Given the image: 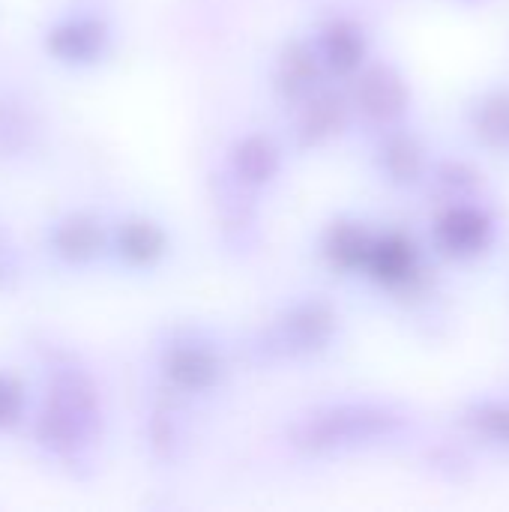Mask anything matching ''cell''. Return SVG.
<instances>
[{"label": "cell", "instance_id": "cell-4", "mask_svg": "<svg viewBox=\"0 0 509 512\" xmlns=\"http://www.w3.org/2000/svg\"><path fill=\"white\" fill-rule=\"evenodd\" d=\"M162 387L174 396H210L228 378L225 348L198 327L171 330L153 354Z\"/></svg>", "mask_w": 509, "mask_h": 512}, {"label": "cell", "instance_id": "cell-9", "mask_svg": "<svg viewBox=\"0 0 509 512\" xmlns=\"http://www.w3.org/2000/svg\"><path fill=\"white\" fill-rule=\"evenodd\" d=\"M354 108H351V96L321 84L312 96H306L300 105H294V147L297 150H318L330 141H336L339 135H345V129L351 126Z\"/></svg>", "mask_w": 509, "mask_h": 512}, {"label": "cell", "instance_id": "cell-8", "mask_svg": "<svg viewBox=\"0 0 509 512\" xmlns=\"http://www.w3.org/2000/svg\"><path fill=\"white\" fill-rule=\"evenodd\" d=\"M108 255L129 273H150L171 255V234L159 219L147 213H129L111 225Z\"/></svg>", "mask_w": 509, "mask_h": 512}, {"label": "cell", "instance_id": "cell-5", "mask_svg": "<svg viewBox=\"0 0 509 512\" xmlns=\"http://www.w3.org/2000/svg\"><path fill=\"white\" fill-rule=\"evenodd\" d=\"M45 54L69 69L99 66L114 48V27L102 12L72 9L54 18L42 33Z\"/></svg>", "mask_w": 509, "mask_h": 512}, {"label": "cell", "instance_id": "cell-15", "mask_svg": "<svg viewBox=\"0 0 509 512\" xmlns=\"http://www.w3.org/2000/svg\"><path fill=\"white\" fill-rule=\"evenodd\" d=\"M45 120L36 102L18 90H0V162L27 159L42 147Z\"/></svg>", "mask_w": 509, "mask_h": 512}, {"label": "cell", "instance_id": "cell-2", "mask_svg": "<svg viewBox=\"0 0 509 512\" xmlns=\"http://www.w3.org/2000/svg\"><path fill=\"white\" fill-rule=\"evenodd\" d=\"M405 426L402 414L375 402H327L300 411L285 426V444L303 459L387 444Z\"/></svg>", "mask_w": 509, "mask_h": 512}, {"label": "cell", "instance_id": "cell-1", "mask_svg": "<svg viewBox=\"0 0 509 512\" xmlns=\"http://www.w3.org/2000/svg\"><path fill=\"white\" fill-rule=\"evenodd\" d=\"M39 408L30 420L36 450L72 474L93 468L105 438V399L93 372L72 354H48Z\"/></svg>", "mask_w": 509, "mask_h": 512}, {"label": "cell", "instance_id": "cell-23", "mask_svg": "<svg viewBox=\"0 0 509 512\" xmlns=\"http://www.w3.org/2000/svg\"><path fill=\"white\" fill-rule=\"evenodd\" d=\"M21 276H24L21 252H18V246H15V240H12L9 228L0 222V294L18 291Z\"/></svg>", "mask_w": 509, "mask_h": 512}, {"label": "cell", "instance_id": "cell-7", "mask_svg": "<svg viewBox=\"0 0 509 512\" xmlns=\"http://www.w3.org/2000/svg\"><path fill=\"white\" fill-rule=\"evenodd\" d=\"M108 234L111 225L96 210H66L45 228V249L48 255L69 270L93 267L108 255Z\"/></svg>", "mask_w": 509, "mask_h": 512}, {"label": "cell", "instance_id": "cell-21", "mask_svg": "<svg viewBox=\"0 0 509 512\" xmlns=\"http://www.w3.org/2000/svg\"><path fill=\"white\" fill-rule=\"evenodd\" d=\"M30 417V390L15 375L0 369V432H15Z\"/></svg>", "mask_w": 509, "mask_h": 512}, {"label": "cell", "instance_id": "cell-10", "mask_svg": "<svg viewBox=\"0 0 509 512\" xmlns=\"http://www.w3.org/2000/svg\"><path fill=\"white\" fill-rule=\"evenodd\" d=\"M324 78H327V69H324L312 39L294 36L276 51L273 69H270V87L282 105H288V108L300 105L321 84H327Z\"/></svg>", "mask_w": 509, "mask_h": 512}, {"label": "cell", "instance_id": "cell-14", "mask_svg": "<svg viewBox=\"0 0 509 512\" xmlns=\"http://www.w3.org/2000/svg\"><path fill=\"white\" fill-rule=\"evenodd\" d=\"M492 231H495V225H492L489 213L474 204L444 207L432 228L438 249L456 261H468V258H477L480 252H486L492 243Z\"/></svg>", "mask_w": 509, "mask_h": 512}, {"label": "cell", "instance_id": "cell-16", "mask_svg": "<svg viewBox=\"0 0 509 512\" xmlns=\"http://www.w3.org/2000/svg\"><path fill=\"white\" fill-rule=\"evenodd\" d=\"M372 240H375V231L366 222H360L354 216H336L324 225L321 240H318V252H321V261L333 273L354 276V273L366 270Z\"/></svg>", "mask_w": 509, "mask_h": 512}, {"label": "cell", "instance_id": "cell-6", "mask_svg": "<svg viewBox=\"0 0 509 512\" xmlns=\"http://www.w3.org/2000/svg\"><path fill=\"white\" fill-rule=\"evenodd\" d=\"M351 108L375 129H393L405 120L411 108V87L405 75L384 60L363 63L354 75Z\"/></svg>", "mask_w": 509, "mask_h": 512}, {"label": "cell", "instance_id": "cell-11", "mask_svg": "<svg viewBox=\"0 0 509 512\" xmlns=\"http://www.w3.org/2000/svg\"><path fill=\"white\" fill-rule=\"evenodd\" d=\"M285 168V150L270 132H243L231 141L225 153V174L249 189V192H264L279 180Z\"/></svg>", "mask_w": 509, "mask_h": 512}, {"label": "cell", "instance_id": "cell-22", "mask_svg": "<svg viewBox=\"0 0 509 512\" xmlns=\"http://www.w3.org/2000/svg\"><path fill=\"white\" fill-rule=\"evenodd\" d=\"M468 426L486 441L509 447V405L507 402H477L468 411Z\"/></svg>", "mask_w": 509, "mask_h": 512}, {"label": "cell", "instance_id": "cell-13", "mask_svg": "<svg viewBox=\"0 0 509 512\" xmlns=\"http://www.w3.org/2000/svg\"><path fill=\"white\" fill-rule=\"evenodd\" d=\"M318 57L333 78H354L363 63L369 60V36L366 27L351 15H333L327 18L318 33L312 36Z\"/></svg>", "mask_w": 509, "mask_h": 512}, {"label": "cell", "instance_id": "cell-20", "mask_svg": "<svg viewBox=\"0 0 509 512\" xmlns=\"http://www.w3.org/2000/svg\"><path fill=\"white\" fill-rule=\"evenodd\" d=\"M474 132L489 147H509V90H495L477 102Z\"/></svg>", "mask_w": 509, "mask_h": 512}, {"label": "cell", "instance_id": "cell-19", "mask_svg": "<svg viewBox=\"0 0 509 512\" xmlns=\"http://www.w3.org/2000/svg\"><path fill=\"white\" fill-rule=\"evenodd\" d=\"M144 441L156 462L177 465L189 450V432L183 414L171 402H156L144 417Z\"/></svg>", "mask_w": 509, "mask_h": 512}, {"label": "cell", "instance_id": "cell-3", "mask_svg": "<svg viewBox=\"0 0 509 512\" xmlns=\"http://www.w3.org/2000/svg\"><path fill=\"white\" fill-rule=\"evenodd\" d=\"M339 309L318 294L285 303L252 339V354L261 363H306L327 354L339 336Z\"/></svg>", "mask_w": 509, "mask_h": 512}, {"label": "cell", "instance_id": "cell-24", "mask_svg": "<svg viewBox=\"0 0 509 512\" xmlns=\"http://www.w3.org/2000/svg\"><path fill=\"white\" fill-rule=\"evenodd\" d=\"M438 180L450 189H474L477 186V171L468 168L465 162H444L438 171Z\"/></svg>", "mask_w": 509, "mask_h": 512}, {"label": "cell", "instance_id": "cell-18", "mask_svg": "<svg viewBox=\"0 0 509 512\" xmlns=\"http://www.w3.org/2000/svg\"><path fill=\"white\" fill-rule=\"evenodd\" d=\"M375 162L384 180H390L393 186H414L426 171V147L408 129L393 126L384 129V138L375 150Z\"/></svg>", "mask_w": 509, "mask_h": 512}, {"label": "cell", "instance_id": "cell-12", "mask_svg": "<svg viewBox=\"0 0 509 512\" xmlns=\"http://www.w3.org/2000/svg\"><path fill=\"white\" fill-rule=\"evenodd\" d=\"M363 273L387 291H411L423 276L420 246L405 231H381L372 240Z\"/></svg>", "mask_w": 509, "mask_h": 512}, {"label": "cell", "instance_id": "cell-17", "mask_svg": "<svg viewBox=\"0 0 509 512\" xmlns=\"http://www.w3.org/2000/svg\"><path fill=\"white\" fill-rule=\"evenodd\" d=\"M219 189H216V219L222 228V237L231 249H249L258 234V204L255 195L243 186H237L225 171L216 174Z\"/></svg>", "mask_w": 509, "mask_h": 512}]
</instances>
